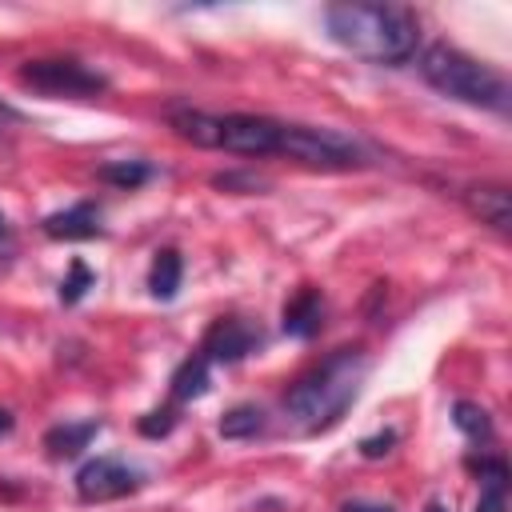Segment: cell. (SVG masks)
Here are the masks:
<instances>
[{"label":"cell","mask_w":512,"mask_h":512,"mask_svg":"<svg viewBox=\"0 0 512 512\" xmlns=\"http://www.w3.org/2000/svg\"><path fill=\"white\" fill-rule=\"evenodd\" d=\"M320 324H324V296L316 288H300L284 304V332L296 340H308L320 332Z\"/></svg>","instance_id":"12"},{"label":"cell","mask_w":512,"mask_h":512,"mask_svg":"<svg viewBox=\"0 0 512 512\" xmlns=\"http://www.w3.org/2000/svg\"><path fill=\"white\" fill-rule=\"evenodd\" d=\"M424 512H448V508H444V504H440V500H432V504H428V508H424Z\"/></svg>","instance_id":"26"},{"label":"cell","mask_w":512,"mask_h":512,"mask_svg":"<svg viewBox=\"0 0 512 512\" xmlns=\"http://www.w3.org/2000/svg\"><path fill=\"white\" fill-rule=\"evenodd\" d=\"M452 424L468 436V440H492V420H488V412L480 408V404H472V400H456L452 404Z\"/></svg>","instance_id":"19"},{"label":"cell","mask_w":512,"mask_h":512,"mask_svg":"<svg viewBox=\"0 0 512 512\" xmlns=\"http://www.w3.org/2000/svg\"><path fill=\"white\" fill-rule=\"evenodd\" d=\"M276 152H284L308 168H332V172L364 164V152L348 136H340L332 128H304V124H284Z\"/></svg>","instance_id":"4"},{"label":"cell","mask_w":512,"mask_h":512,"mask_svg":"<svg viewBox=\"0 0 512 512\" xmlns=\"http://www.w3.org/2000/svg\"><path fill=\"white\" fill-rule=\"evenodd\" d=\"M168 124L176 128V136L192 140L196 148H220V116H208L196 108H172Z\"/></svg>","instance_id":"14"},{"label":"cell","mask_w":512,"mask_h":512,"mask_svg":"<svg viewBox=\"0 0 512 512\" xmlns=\"http://www.w3.org/2000/svg\"><path fill=\"white\" fill-rule=\"evenodd\" d=\"M280 128L268 116H252V112H232L220 116V148L236 152V156H272L280 148Z\"/></svg>","instance_id":"7"},{"label":"cell","mask_w":512,"mask_h":512,"mask_svg":"<svg viewBox=\"0 0 512 512\" xmlns=\"http://www.w3.org/2000/svg\"><path fill=\"white\" fill-rule=\"evenodd\" d=\"M364 372H368V364L356 348H336L316 368H308L304 376L292 380V388L284 392L288 420L300 432H328L356 400Z\"/></svg>","instance_id":"2"},{"label":"cell","mask_w":512,"mask_h":512,"mask_svg":"<svg viewBox=\"0 0 512 512\" xmlns=\"http://www.w3.org/2000/svg\"><path fill=\"white\" fill-rule=\"evenodd\" d=\"M324 24L340 48L376 64H408L420 44V20L404 4L344 0V4H328Z\"/></svg>","instance_id":"1"},{"label":"cell","mask_w":512,"mask_h":512,"mask_svg":"<svg viewBox=\"0 0 512 512\" xmlns=\"http://www.w3.org/2000/svg\"><path fill=\"white\" fill-rule=\"evenodd\" d=\"M340 512H392L388 504H364V500H348Z\"/></svg>","instance_id":"23"},{"label":"cell","mask_w":512,"mask_h":512,"mask_svg":"<svg viewBox=\"0 0 512 512\" xmlns=\"http://www.w3.org/2000/svg\"><path fill=\"white\" fill-rule=\"evenodd\" d=\"M0 116H12V108H8V104H0Z\"/></svg>","instance_id":"27"},{"label":"cell","mask_w":512,"mask_h":512,"mask_svg":"<svg viewBox=\"0 0 512 512\" xmlns=\"http://www.w3.org/2000/svg\"><path fill=\"white\" fill-rule=\"evenodd\" d=\"M144 484L140 468L116 460V456H96L76 472V496L88 504H104V500H120L128 492H136Z\"/></svg>","instance_id":"6"},{"label":"cell","mask_w":512,"mask_h":512,"mask_svg":"<svg viewBox=\"0 0 512 512\" xmlns=\"http://www.w3.org/2000/svg\"><path fill=\"white\" fill-rule=\"evenodd\" d=\"M464 208L496 232H508V224H512V192L504 184H472L464 192Z\"/></svg>","instance_id":"9"},{"label":"cell","mask_w":512,"mask_h":512,"mask_svg":"<svg viewBox=\"0 0 512 512\" xmlns=\"http://www.w3.org/2000/svg\"><path fill=\"white\" fill-rule=\"evenodd\" d=\"M264 432V412L256 404H236L220 416V436L224 440H252Z\"/></svg>","instance_id":"17"},{"label":"cell","mask_w":512,"mask_h":512,"mask_svg":"<svg viewBox=\"0 0 512 512\" xmlns=\"http://www.w3.org/2000/svg\"><path fill=\"white\" fill-rule=\"evenodd\" d=\"M392 444H396V432H392V428H388V432H380V436H364V440H360V456L376 460V456H384Z\"/></svg>","instance_id":"22"},{"label":"cell","mask_w":512,"mask_h":512,"mask_svg":"<svg viewBox=\"0 0 512 512\" xmlns=\"http://www.w3.org/2000/svg\"><path fill=\"white\" fill-rule=\"evenodd\" d=\"M468 468L480 476L476 512H508V464L500 456H484V460H468Z\"/></svg>","instance_id":"11"},{"label":"cell","mask_w":512,"mask_h":512,"mask_svg":"<svg viewBox=\"0 0 512 512\" xmlns=\"http://www.w3.org/2000/svg\"><path fill=\"white\" fill-rule=\"evenodd\" d=\"M420 76L436 92H444V96H452L460 104L492 108V112L508 108V80L496 68L472 60L468 52H460L452 44H428L424 56H420Z\"/></svg>","instance_id":"3"},{"label":"cell","mask_w":512,"mask_h":512,"mask_svg":"<svg viewBox=\"0 0 512 512\" xmlns=\"http://www.w3.org/2000/svg\"><path fill=\"white\" fill-rule=\"evenodd\" d=\"M92 284H96L92 268H88L84 260H72V264H68V276L60 280V300H64V304H80Z\"/></svg>","instance_id":"20"},{"label":"cell","mask_w":512,"mask_h":512,"mask_svg":"<svg viewBox=\"0 0 512 512\" xmlns=\"http://www.w3.org/2000/svg\"><path fill=\"white\" fill-rule=\"evenodd\" d=\"M212 376H208V360L204 356H188L176 372H172V396L176 400H200L208 392Z\"/></svg>","instance_id":"16"},{"label":"cell","mask_w":512,"mask_h":512,"mask_svg":"<svg viewBox=\"0 0 512 512\" xmlns=\"http://www.w3.org/2000/svg\"><path fill=\"white\" fill-rule=\"evenodd\" d=\"M100 432V424L96 420H80V424H52L48 432H44V448H48V456L52 460H72V456H80L84 448H88V440Z\"/></svg>","instance_id":"13"},{"label":"cell","mask_w":512,"mask_h":512,"mask_svg":"<svg viewBox=\"0 0 512 512\" xmlns=\"http://www.w3.org/2000/svg\"><path fill=\"white\" fill-rule=\"evenodd\" d=\"M12 240V224H8V216L0 212V244H8Z\"/></svg>","instance_id":"24"},{"label":"cell","mask_w":512,"mask_h":512,"mask_svg":"<svg viewBox=\"0 0 512 512\" xmlns=\"http://www.w3.org/2000/svg\"><path fill=\"white\" fill-rule=\"evenodd\" d=\"M20 84L44 96H72V100H88L108 88V80L80 60H28L20 68Z\"/></svg>","instance_id":"5"},{"label":"cell","mask_w":512,"mask_h":512,"mask_svg":"<svg viewBox=\"0 0 512 512\" xmlns=\"http://www.w3.org/2000/svg\"><path fill=\"white\" fill-rule=\"evenodd\" d=\"M0 432H12V416L0 408Z\"/></svg>","instance_id":"25"},{"label":"cell","mask_w":512,"mask_h":512,"mask_svg":"<svg viewBox=\"0 0 512 512\" xmlns=\"http://www.w3.org/2000/svg\"><path fill=\"white\" fill-rule=\"evenodd\" d=\"M172 424H176V416H172L168 408H160V412H148V416L140 420V432H144V436H168Z\"/></svg>","instance_id":"21"},{"label":"cell","mask_w":512,"mask_h":512,"mask_svg":"<svg viewBox=\"0 0 512 512\" xmlns=\"http://www.w3.org/2000/svg\"><path fill=\"white\" fill-rule=\"evenodd\" d=\"M180 276H184V264H180V252L176 248H160L152 268H148V292L156 300H172L180 292Z\"/></svg>","instance_id":"15"},{"label":"cell","mask_w":512,"mask_h":512,"mask_svg":"<svg viewBox=\"0 0 512 512\" xmlns=\"http://www.w3.org/2000/svg\"><path fill=\"white\" fill-rule=\"evenodd\" d=\"M44 236H52V240H92V236H100V208L92 200H80L64 212H52V216H44Z\"/></svg>","instance_id":"10"},{"label":"cell","mask_w":512,"mask_h":512,"mask_svg":"<svg viewBox=\"0 0 512 512\" xmlns=\"http://www.w3.org/2000/svg\"><path fill=\"white\" fill-rule=\"evenodd\" d=\"M96 176H100L104 184H116V188L132 192V188H140V184L152 180V168H148L144 160H108V164H100Z\"/></svg>","instance_id":"18"},{"label":"cell","mask_w":512,"mask_h":512,"mask_svg":"<svg viewBox=\"0 0 512 512\" xmlns=\"http://www.w3.org/2000/svg\"><path fill=\"white\" fill-rule=\"evenodd\" d=\"M260 344V336L244 324V320H236V316H224V320H216L208 332H204V344H200V356L212 364H236V360H244L252 348Z\"/></svg>","instance_id":"8"}]
</instances>
